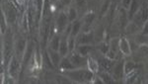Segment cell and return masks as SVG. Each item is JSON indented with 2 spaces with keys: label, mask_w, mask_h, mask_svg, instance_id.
I'll use <instances>...</instances> for the list:
<instances>
[{
  "label": "cell",
  "mask_w": 148,
  "mask_h": 84,
  "mask_svg": "<svg viewBox=\"0 0 148 84\" xmlns=\"http://www.w3.org/2000/svg\"><path fill=\"white\" fill-rule=\"evenodd\" d=\"M68 48H69V52H73L76 48V38L73 36H69L68 37Z\"/></svg>",
  "instance_id": "obj_34"
},
{
  "label": "cell",
  "mask_w": 148,
  "mask_h": 84,
  "mask_svg": "<svg viewBox=\"0 0 148 84\" xmlns=\"http://www.w3.org/2000/svg\"><path fill=\"white\" fill-rule=\"evenodd\" d=\"M119 40H120V38H113V39H111L109 41L110 50H113L116 54L120 52V49H119Z\"/></svg>",
  "instance_id": "obj_31"
},
{
  "label": "cell",
  "mask_w": 148,
  "mask_h": 84,
  "mask_svg": "<svg viewBox=\"0 0 148 84\" xmlns=\"http://www.w3.org/2000/svg\"><path fill=\"white\" fill-rule=\"evenodd\" d=\"M58 67H59V68H60L62 71L71 70V69L76 68V67L73 65L72 62H71L70 59H69V56H63L62 59H61V61H60V63H59Z\"/></svg>",
  "instance_id": "obj_22"
},
{
  "label": "cell",
  "mask_w": 148,
  "mask_h": 84,
  "mask_svg": "<svg viewBox=\"0 0 148 84\" xmlns=\"http://www.w3.org/2000/svg\"><path fill=\"white\" fill-rule=\"evenodd\" d=\"M131 21H133V22L139 26L140 28L144 25L145 22H147L148 21V4L146 2L143 1L141 7H140L139 10L135 13V15L133 16Z\"/></svg>",
  "instance_id": "obj_4"
},
{
  "label": "cell",
  "mask_w": 148,
  "mask_h": 84,
  "mask_svg": "<svg viewBox=\"0 0 148 84\" xmlns=\"http://www.w3.org/2000/svg\"><path fill=\"white\" fill-rule=\"evenodd\" d=\"M136 56H139L140 59H148V44L138 45Z\"/></svg>",
  "instance_id": "obj_29"
},
{
  "label": "cell",
  "mask_w": 148,
  "mask_h": 84,
  "mask_svg": "<svg viewBox=\"0 0 148 84\" xmlns=\"http://www.w3.org/2000/svg\"><path fill=\"white\" fill-rule=\"evenodd\" d=\"M119 49L120 52L125 57H128L132 54V50H131V45L130 44V41L126 39L125 37H121L119 40Z\"/></svg>",
  "instance_id": "obj_11"
},
{
  "label": "cell",
  "mask_w": 148,
  "mask_h": 84,
  "mask_svg": "<svg viewBox=\"0 0 148 84\" xmlns=\"http://www.w3.org/2000/svg\"><path fill=\"white\" fill-rule=\"evenodd\" d=\"M86 67L95 74H97L100 70V64H99L98 59L91 56H89L87 57V66Z\"/></svg>",
  "instance_id": "obj_15"
},
{
  "label": "cell",
  "mask_w": 148,
  "mask_h": 84,
  "mask_svg": "<svg viewBox=\"0 0 148 84\" xmlns=\"http://www.w3.org/2000/svg\"><path fill=\"white\" fill-rule=\"evenodd\" d=\"M143 1H145V2H146V3L148 4V0H143Z\"/></svg>",
  "instance_id": "obj_40"
},
{
  "label": "cell",
  "mask_w": 148,
  "mask_h": 84,
  "mask_svg": "<svg viewBox=\"0 0 148 84\" xmlns=\"http://www.w3.org/2000/svg\"><path fill=\"white\" fill-rule=\"evenodd\" d=\"M23 1H24V0H17V2H18L19 4H22V3H23Z\"/></svg>",
  "instance_id": "obj_38"
},
{
  "label": "cell",
  "mask_w": 148,
  "mask_h": 84,
  "mask_svg": "<svg viewBox=\"0 0 148 84\" xmlns=\"http://www.w3.org/2000/svg\"><path fill=\"white\" fill-rule=\"evenodd\" d=\"M63 76L71 82L87 84L93 83L95 77H96V74L90 71L87 67H79V68L63 71Z\"/></svg>",
  "instance_id": "obj_1"
},
{
  "label": "cell",
  "mask_w": 148,
  "mask_h": 84,
  "mask_svg": "<svg viewBox=\"0 0 148 84\" xmlns=\"http://www.w3.org/2000/svg\"><path fill=\"white\" fill-rule=\"evenodd\" d=\"M130 22V18H128V14L127 10L123 7L119 6L118 7V11H116V16L114 19V23L118 26L119 29L125 31V27L127 26V24Z\"/></svg>",
  "instance_id": "obj_3"
},
{
  "label": "cell",
  "mask_w": 148,
  "mask_h": 84,
  "mask_svg": "<svg viewBox=\"0 0 148 84\" xmlns=\"http://www.w3.org/2000/svg\"><path fill=\"white\" fill-rule=\"evenodd\" d=\"M83 30V21L82 19H77L74 22L71 23V34L70 36L73 37H77Z\"/></svg>",
  "instance_id": "obj_17"
},
{
  "label": "cell",
  "mask_w": 148,
  "mask_h": 84,
  "mask_svg": "<svg viewBox=\"0 0 148 84\" xmlns=\"http://www.w3.org/2000/svg\"><path fill=\"white\" fill-rule=\"evenodd\" d=\"M113 1L112 0H103L101 6H100V11H99V15L101 18H105L107 15V13L109 12L110 8H111Z\"/></svg>",
  "instance_id": "obj_23"
},
{
  "label": "cell",
  "mask_w": 148,
  "mask_h": 84,
  "mask_svg": "<svg viewBox=\"0 0 148 84\" xmlns=\"http://www.w3.org/2000/svg\"><path fill=\"white\" fill-rule=\"evenodd\" d=\"M95 35L94 30L88 31V32H81L76 37V45H94Z\"/></svg>",
  "instance_id": "obj_6"
},
{
  "label": "cell",
  "mask_w": 148,
  "mask_h": 84,
  "mask_svg": "<svg viewBox=\"0 0 148 84\" xmlns=\"http://www.w3.org/2000/svg\"><path fill=\"white\" fill-rule=\"evenodd\" d=\"M28 41L24 38H19L14 42V47H13V50L14 54L17 56L21 61H23L24 54H25V52L27 50L28 47Z\"/></svg>",
  "instance_id": "obj_7"
},
{
  "label": "cell",
  "mask_w": 148,
  "mask_h": 84,
  "mask_svg": "<svg viewBox=\"0 0 148 84\" xmlns=\"http://www.w3.org/2000/svg\"><path fill=\"white\" fill-rule=\"evenodd\" d=\"M21 63H22V61H21L15 54H12L8 62V67H7L9 77H11L13 79L18 78L19 73H20V69H21Z\"/></svg>",
  "instance_id": "obj_2"
},
{
  "label": "cell",
  "mask_w": 148,
  "mask_h": 84,
  "mask_svg": "<svg viewBox=\"0 0 148 84\" xmlns=\"http://www.w3.org/2000/svg\"><path fill=\"white\" fill-rule=\"evenodd\" d=\"M94 35H95V42L99 43L105 40V36H106V29H105L103 24L98 25L94 29Z\"/></svg>",
  "instance_id": "obj_19"
},
{
  "label": "cell",
  "mask_w": 148,
  "mask_h": 84,
  "mask_svg": "<svg viewBox=\"0 0 148 84\" xmlns=\"http://www.w3.org/2000/svg\"><path fill=\"white\" fill-rule=\"evenodd\" d=\"M131 1H132V0H121L120 1L121 5L120 6L126 9V10H128V8H130V4H131Z\"/></svg>",
  "instance_id": "obj_35"
},
{
  "label": "cell",
  "mask_w": 148,
  "mask_h": 84,
  "mask_svg": "<svg viewBox=\"0 0 148 84\" xmlns=\"http://www.w3.org/2000/svg\"><path fill=\"white\" fill-rule=\"evenodd\" d=\"M136 68H137V65L133 61H125V75L136 71Z\"/></svg>",
  "instance_id": "obj_30"
},
{
  "label": "cell",
  "mask_w": 148,
  "mask_h": 84,
  "mask_svg": "<svg viewBox=\"0 0 148 84\" xmlns=\"http://www.w3.org/2000/svg\"><path fill=\"white\" fill-rule=\"evenodd\" d=\"M125 59H116V63L113 67V69L111 70V73L113 75L114 79L116 81L121 80V79H125Z\"/></svg>",
  "instance_id": "obj_5"
},
{
  "label": "cell",
  "mask_w": 148,
  "mask_h": 84,
  "mask_svg": "<svg viewBox=\"0 0 148 84\" xmlns=\"http://www.w3.org/2000/svg\"><path fill=\"white\" fill-rule=\"evenodd\" d=\"M95 49H96V48H95L94 45H76L74 50H76L81 56L88 57L93 52H94Z\"/></svg>",
  "instance_id": "obj_13"
},
{
  "label": "cell",
  "mask_w": 148,
  "mask_h": 84,
  "mask_svg": "<svg viewBox=\"0 0 148 84\" xmlns=\"http://www.w3.org/2000/svg\"><path fill=\"white\" fill-rule=\"evenodd\" d=\"M98 61H99L100 67H102L104 70L111 71L112 69H113L114 63H116V59H109L108 56H104V54H101V56L98 59Z\"/></svg>",
  "instance_id": "obj_12"
},
{
  "label": "cell",
  "mask_w": 148,
  "mask_h": 84,
  "mask_svg": "<svg viewBox=\"0 0 148 84\" xmlns=\"http://www.w3.org/2000/svg\"><path fill=\"white\" fill-rule=\"evenodd\" d=\"M142 3H143V0H132V1H131V4L127 10L128 18H130V21L132 20V18H133V16L135 15V13L139 10V8L141 7Z\"/></svg>",
  "instance_id": "obj_14"
},
{
  "label": "cell",
  "mask_w": 148,
  "mask_h": 84,
  "mask_svg": "<svg viewBox=\"0 0 148 84\" xmlns=\"http://www.w3.org/2000/svg\"><path fill=\"white\" fill-rule=\"evenodd\" d=\"M4 12V14H5L6 16V19L7 21H8L9 24H13L14 22L16 21V18H17V13H16V10L14 9L13 6H10V8H8V10L6 12L4 10H2Z\"/></svg>",
  "instance_id": "obj_28"
},
{
  "label": "cell",
  "mask_w": 148,
  "mask_h": 84,
  "mask_svg": "<svg viewBox=\"0 0 148 84\" xmlns=\"http://www.w3.org/2000/svg\"><path fill=\"white\" fill-rule=\"evenodd\" d=\"M60 41H61V34L56 33L51 39L49 40V45L47 48L54 50H58L59 49V45H60Z\"/></svg>",
  "instance_id": "obj_21"
},
{
  "label": "cell",
  "mask_w": 148,
  "mask_h": 84,
  "mask_svg": "<svg viewBox=\"0 0 148 84\" xmlns=\"http://www.w3.org/2000/svg\"><path fill=\"white\" fill-rule=\"evenodd\" d=\"M59 2H60L63 6L69 7V6H71V4L73 3V0H59Z\"/></svg>",
  "instance_id": "obj_37"
},
{
  "label": "cell",
  "mask_w": 148,
  "mask_h": 84,
  "mask_svg": "<svg viewBox=\"0 0 148 84\" xmlns=\"http://www.w3.org/2000/svg\"><path fill=\"white\" fill-rule=\"evenodd\" d=\"M140 34L143 36H146L148 37V21L144 23V25L141 27V31H140Z\"/></svg>",
  "instance_id": "obj_36"
},
{
  "label": "cell",
  "mask_w": 148,
  "mask_h": 84,
  "mask_svg": "<svg viewBox=\"0 0 148 84\" xmlns=\"http://www.w3.org/2000/svg\"><path fill=\"white\" fill-rule=\"evenodd\" d=\"M96 13L92 10H89L84 13V16L82 18L83 21V30L84 32H88V31L93 30V24L95 23L96 20Z\"/></svg>",
  "instance_id": "obj_9"
},
{
  "label": "cell",
  "mask_w": 148,
  "mask_h": 84,
  "mask_svg": "<svg viewBox=\"0 0 148 84\" xmlns=\"http://www.w3.org/2000/svg\"><path fill=\"white\" fill-rule=\"evenodd\" d=\"M75 3V7L78 9V11H83L84 12L87 9L88 2L87 0H73Z\"/></svg>",
  "instance_id": "obj_32"
},
{
  "label": "cell",
  "mask_w": 148,
  "mask_h": 84,
  "mask_svg": "<svg viewBox=\"0 0 148 84\" xmlns=\"http://www.w3.org/2000/svg\"><path fill=\"white\" fill-rule=\"evenodd\" d=\"M66 14L68 16V19H69V22L72 23L74 22L75 20L78 19V15H79V11L76 7H73V6H69L67 7V10H66Z\"/></svg>",
  "instance_id": "obj_27"
},
{
  "label": "cell",
  "mask_w": 148,
  "mask_h": 84,
  "mask_svg": "<svg viewBox=\"0 0 148 84\" xmlns=\"http://www.w3.org/2000/svg\"><path fill=\"white\" fill-rule=\"evenodd\" d=\"M112 1H113V2H114V3H116V2L121 1V0H112Z\"/></svg>",
  "instance_id": "obj_39"
},
{
  "label": "cell",
  "mask_w": 148,
  "mask_h": 84,
  "mask_svg": "<svg viewBox=\"0 0 148 84\" xmlns=\"http://www.w3.org/2000/svg\"><path fill=\"white\" fill-rule=\"evenodd\" d=\"M98 75H99V77L102 79V81L104 84H111V83H114V81H116L110 71L103 70L102 72H98Z\"/></svg>",
  "instance_id": "obj_25"
},
{
  "label": "cell",
  "mask_w": 148,
  "mask_h": 84,
  "mask_svg": "<svg viewBox=\"0 0 148 84\" xmlns=\"http://www.w3.org/2000/svg\"><path fill=\"white\" fill-rule=\"evenodd\" d=\"M68 56H69V59H70L71 62L73 63V65L75 66L76 68L87 66V56H81L76 50H73V52H69Z\"/></svg>",
  "instance_id": "obj_10"
},
{
  "label": "cell",
  "mask_w": 148,
  "mask_h": 84,
  "mask_svg": "<svg viewBox=\"0 0 148 84\" xmlns=\"http://www.w3.org/2000/svg\"><path fill=\"white\" fill-rule=\"evenodd\" d=\"M140 31H141V28L138 25H136L133 21H130L125 29V34H127V35H133V36L136 35V34H139Z\"/></svg>",
  "instance_id": "obj_24"
},
{
  "label": "cell",
  "mask_w": 148,
  "mask_h": 84,
  "mask_svg": "<svg viewBox=\"0 0 148 84\" xmlns=\"http://www.w3.org/2000/svg\"><path fill=\"white\" fill-rule=\"evenodd\" d=\"M58 52L62 57L68 56L69 52H70L68 48V37H66L64 35H61V41H60V45H59Z\"/></svg>",
  "instance_id": "obj_16"
},
{
  "label": "cell",
  "mask_w": 148,
  "mask_h": 84,
  "mask_svg": "<svg viewBox=\"0 0 148 84\" xmlns=\"http://www.w3.org/2000/svg\"><path fill=\"white\" fill-rule=\"evenodd\" d=\"M47 52H49V56H51V61L53 62V64L56 65V67H58L59 63H60V61H61V59H62L61 54H59L58 50H51V49H49V48H47Z\"/></svg>",
  "instance_id": "obj_20"
},
{
  "label": "cell",
  "mask_w": 148,
  "mask_h": 84,
  "mask_svg": "<svg viewBox=\"0 0 148 84\" xmlns=\"http://www.w3.org/2000/svg\"><path fill=\"white\" fill-rule=\"evenodd\" d=\"M7 24H8V21H7L4 12L2 11V14H1V35L2 36H3L7 31Z\"/></svg>",
  "instance_id": "obj_33"
},
{
  "label": "cell",
  "mask_w": 148,
  "mask_h": 84,
  "mask_svg": "<svg viewBox=\"0 0 148 84\" xmlns=\"http://www.w3.org/2000/svg\"><path fill=\"white\" fill-rule=\"evenodd\" d=\"M56 30L57 33L62 34L64 31H65L66 27L69 25V19L68 16L66 14L65 11H60L57 15L56 19Z\"/></svg>",
  "instance_id": "obj_8"
},
{
  "label": "cell",
  "mask_w": 148,
  "mask_h": 84,
  "mask_svg": "<svg viewBox=\"0 0 148 84\" xmlns=\"http://www.w3.org/2000/svg\"><path fill=\"white\" fill-rule=\"evenodd\" d=\"M42 65L46 67V69H47V70H53L56 68V65L51 61V56H49V52H47V48L46 50L44 49V52H42Z\"/></svg>",
  "instance_id": "obj_18"
},
{
  "label": "cell",
  "mask_w": 148,
  "mask_h": 84,
  "mask_svg": "<svg viewBox=\"0 0 148 84\" xmlns=\"http://www.w3.org/2000/svg\"><path fill=\"white\" fill-rule=\"evenodd\" d=\"M95 48H96V50L101 54L106 56L110 50V44H109V42H106V41L104 40V41H102V42L97 43V45H95Z\"/></svg>",
  "instance_id": "obj_26"
}]
</instances>
